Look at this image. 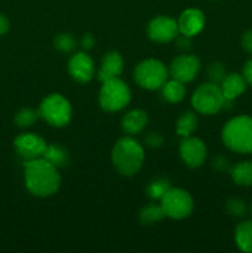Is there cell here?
<instances>
[{"label":"cell","mask_w":252,"mask_h":253,"mask_svg":"<svg viewBox=\"0 0 252 253\" xmlns=\"http://www.w3.org/2000/svg\"><path fill=\"white\" fill-rule=\"evenodd\" d=\"M58 168L47 162L44 158L30 160L25 163V183L31 194L36 197L53 195L61 185Z\"/></svg>","instance_id":"1"},{"label":"cell","mask_w":252,"mask_h":253,"mask_svg":"<svg viewBox=\"0 0 252 253\" xmlns=\"http://www.w3.org/2000/svg\"><path fill=\"white\" fill-rule=\"evenodd\" d=\"M114 167L120 174L130 177L136 174L145 161V151L142 146L132 137H121L115 143L111 153Z\"/></svg>","instance_id":"2"},{"label":"cell","mask_w":252,"mask_h":253,"mask_svg":"<svg viewBox=\"0 0 252 253\" xmlns=\"http://www.w3.org/2000/svg\"><path fill=\"white\" fill-rule=\"evenodd\" d=\"M222 141L234 152L252 153V118L242 115L231 119L222 128Z\"/></svg>","instance_id":"3"},{"label":"cell","mask_w":252,"mask_h":253,"mask_svg":"<svg viewBox=\"0 0 252 253\" xmlns=\"http://www.w3.org/2000/svg\"><path fill=\"white\" fill-rule=\"evenodd\" d=\"M130 100V88L119 77L103 82L100 93H99V103L103 110L108 113L120 111L128 105Z\"/></svg>","instance_id":"4"},{"label":"cell","mask_w":252,"mask_h":253,"mask_svg":"<svg viewBox=\"0 0 252 253\" xmlns=\"http://www.w3.org/2000/svg\"><path fill=\"white\" fill-rule=\"evenodd\" d=\"M226 101L220 85L215 83H205L198 86L192 96V104L195 110L204 115H214L224 109Z\"/></svg>","instance_id":"5"},{"label":"cell","mask_w":252,"mask_h":253,"mask_svg":"<svg viewBox=\"0 0 252 253\" xmlns=\"http://www.w3.org/2000/svg\"><path fill=\"white\" fill-rule=\"evenodd\" d=\"M169 72L167 67L157 59H145L135 68V81L141 88L156 90L162 88L167 82Z\"/></svg>","instance_id":"6"},{"label":"cell","mask_w":252,"mask_h":253,"mask_svg":"<svg viewBox=\"0 0 252 253\" xmlns=\"http://www.w3.org/2000/svg\"><path fill=\"white\" fill-rule=\"evenodd\" d=\"M39 111L41 118L54 127L68 125L72 118L71 104L61 94H51L46 96L42 100Z\"/></svg>","instance_id":"7"},{"label":"cell","mask_w":252,"mask_h":253,"mask_svg":"<svg viewBox=\"0 0 252 253\" xmlns=\"http://www.w3.org/2000/svg\"><path fill=\"white\" fill-rule=\"evenodd\" d=\"M161 205L165 210L166 216L175 220L185 219L194 209L192 195L187 190L179 188H169L161 198Z\"/></svg>","instance_id":"8"},{"label":"cell","mask_w":252,"mask_h":253,"mask_svg":"<svg viewBox=\"0 0 252 253\" xmlns=\"http://www.w3.org/2000/svg\"><path fill=\"white\" fill-rule=\"evenodd\" d=\"M200 71V61L193 54H182L175 57L169 66V74L173 79L182 83H189Z\"/></svg>","instance_id":"9"},{"label":"cell","mask_w":252,"mask_h":253,"mask_svg":"<svg viewBox=\"0 0 252 253\" xmlns=\"http://www.w3.org/2000/svg\"><path fill=\"white\" fill-rule=\"evenodd\" d=\"M178 32V22L169 16L155 17L147 26L148 37L158 43H167L175 40Z\"/></svg>","instance_id":"10"},{"label":"cell","mask_w":252,"mask_h":253,"mask_svg":"<svg viewBox=\"0 0 252 253\" xmlns=\"http://www.w3.org/2000/svg\"><path fill=\"white\" fill-rule=\"evenodd\" d=\"M16 152L25 160H36L43 156L47 143L41 136L36 133H21L14 141Z\"/></svg>","instance_id":"11"},{"label":"cell","mask_w":252,"mask_h":253,"mask_svg":"<svg viewBox=\"0 0 252 253\" xmlns=\"http://www.w3.org/2000/svg\"><path fill=\"white\" fill-rule=\"evenodd\" d=\"M179 153L185 165L192 168H198L207 158V146L199 138L187 136L180 142Z\"/></svg>","instance_id":"12"},{"label":"cell","mask_w":252,"mask_h":253,"mask_svg":"<svg viewBox=\"0 0 252 253\" xmlns=\"http://www.w3.org/2000/svg\"><path fill=\"white\" fill-rule=\"evenodd\" d=\"M68 71L72 78L76 79L79 83H86L91 81L94 77V62L90 58V56L85 52H78L73 54L68 62Z\"/></svg>","instance_id":"13"},{"label":"cell","mask_w":252,"mask_h":253,"mask_svg":"<svg viewBox=\"0 0 252 253\" xmlns=\"http://www.w3.org/2000/svg\"><path fill=\"white\" fill-rule=\"evenodd\" d=\"M178 29L180 34L187 36H195L199 34L205 25V16L199 9H187L180 14L178 19Z\"/></svg>","instance_id":"14"},{"label":"cell","mask_w":252,"mask_h":253,"mask_svg":"<svg viewBox=\"0 0 252 253\" xmlns=\"http://www.w3.org/2000/svg\"><path fill=\"white\" fill-rule=\"evenodd\" d=\"M124 71V59L121 54L116 51H110L104 54L100 69L98 72V78L100 82L118 78Z\"/></svg>","instance_id":"15"},{"label":"cell","mask_w":252,"mask_h":253,"mask_svg":"<svg viewBox=\"0 0 252 253\" xmlns=\"http://www.w3.org/2000/svg\"><path fill=\"white\" fill-rule=\"evenodd\" d=\"M148 123L147 113L140 109H135L126 114L121 120V127L124 132L128 135H136V133L142 132Z\"/></svg>","instance_id":"16"},{"label":"cell","mask_w":252,"mask_h":253,"mask_svg":"<svg viewBox=\"0 0 252 253\" xmlns=\"http://www.w3.org/2000/svg\"><path fill=\"white\" fill-rule=\"evenodd\" d=\"M246 81H245L244 76L239 73H231L227 74L222 83L220 84L222 94H224L225 99L227 100H235L239 95H241L246 89Z\"/></svg>","instance_id":"17"},{"label":"cell","mask_w":252,"mask_h":253,"mask_svg":"<svg viewBox=\"0 0 252 253\" xmlns=\"http://www.w3.org/2000/svg\"><path fill=\"white\" fill-rule=\"evenodd\" d=\"M42 158H44L47 162L51 163V165L54 166L56 168L66 167L69 163L68 151H67L63 146L56 145V143L47 145Z\"/></svg>","instance_id":"18"},{"label":"cell","mask_w":252,"mask_h":253,"mask_svg":"<svg viewBox=\"0 0 252 253\" xmlns=\"http://www.w3.org/2000/svg\"><path fill=\"white\" fill-rule=\"evenodd\" d=\"M235 241L242 252L252 253V221H244L236 227Z\"/></svg>","instance_id":"19"},{"label":"cell","mask_w":252,"mask_h":253,"mask_svg":"<svg viewBox=\"0 0 252 253\" xmlns=\"http://www.w3.org/2000/svg\"><path fill=\"white\" fill-rule=\"evenodd\" d=\"M162 93L166 100L169 103H180L184 99L187 90L184 83L172 78V81H167L163 84Z\"/></svg>","instance_id":"20"},{"label":"cell","mask_w":252,"mask_h":253,"mask_svg":"<svg viewBox=\"0 0 252 253\" xmlns=\"http://www.w3.org/2000/svg\"><path fill=\"white\" fill-rule=\"evenodd\" d=\"M232 180L241 187H251L252 185V162L245 161L240 162L232 168Z\"/></svg>","instance_id":"21"},{"label":"cell","mask_w":252,"mask_h":253,"mask_svg":"<svg viewBox=\"0 0 252 253\" xmlns=\"http://www.w3.org/2000/svg\"><path fill=\"white\" fill-rule=\"evenodd\" d=\"M198 126V119L197 115L192 111H187V113H183L179 116V119L177 120V127L175 131L179 136L183 137H187L190 136L195 130H197Z\"/></svg>","instance_id":"22"},{"label":"cell","mask_w":252,"mask_h":253,"mask_svg":"<svg viewBox=\"0 0 252 253\" xmlns=\"http://www.w3.org/2000/svg\"><path fill=\"white\" fill-rule=\"evenodd\" d=\"M166 216V212L163 210L162 205L151 204L143 208L140 211V221L142 225H153L156 222L161 221Z\"/></svg>","instance_id":"23"},{"label":"cell","mask_w":252,"mask_h":253,"mask_svg":"<svg viewBox=\"0 0 252 253\" xmlns=\"http://www.w3.org/2000/svg\"><path fill=\"white\" fill-rule=\"evenodd\" d=\"M40 111L34 110V109L25 108L21 109L15 116V124L20 127H29L36 123L37 119L40 118Z\"/></svg>","instance_id":"24"},{"label":"cell","mask_w":252,"mask_h":253,"mask_svg":"<svg viewBox=\"0 0 252 253\" xmlns=\"http://www.w3.org/2000/svg\"><path fill=\"white\" fill-rule=\"evenodd\" d=\"M169 188L170 183L167 178H157V179L150 183V185H148L146 190H147V194L150 198H152V199H161Z\"/></svg>","instance_id":"25"},{"label":"cell","mask_w":252,"mask_h":253,"mask_svg":"<svg viewBox=\"0 0 252 253\" xmlns=\"http://www.w3.org/2000/svg\"><path fill=\"white\" fill-rule=\"evenodd\" d=\"M77 46V42L71 34H59L54 39V47L63 53H69Z\"/></svg>","instance_id":"26"},{"label":"cell","mask_w":252,"mask_h":253,"mask_svg":"<svg viewBox=\"0 0 252 253\" xmlns=\"http://www.w3.org/2000/svg\"><path fill=\"white\" fill-rule=\"evenodd\" d=\"M226 76V68L220 62H214L208 68V77H209L210 82L217 84V85H220L222 83V81H224Z\"/></svg>","instance_id":"27"},{"label":"cell","mask_w":252,"mask_h":253,"mask_svg":"<svg viewBox=\"0 0 252 253\" xmlns=\"http://www.w3.org/2000/svg\"><path fill=\"white\" fill-rule=\"evenodd\" d=\"M226 210L229 212V215L234 217H242L247 211L246 203L242 199L239 198H234V199H230L226 204Z\"/></svg>","instance_id":"28"},{"label":"cell","mask_w":252,"mask_h":253,"mask_svg":"<svg viewBox=\"0 0 252 253\" xmlns=\"http://www.w3.org/2000/svg\"><path fill=\"white\" fill-rule=\"evenodd\" d=\"M163 141H165V138L160 132H150L145 137V142L147 143L148 147L152 148L161 147L163 145Z\"/></svg>","instance_id":"29"},{"label":"cell","mask_w":252,"mask_h":253,"mask_svg":"<svg viewBox=\"0 0 252 253\" xmlns=\"http://www.w3.org/2000/svg\"><path fill=\"white\" fill-rule=\"evenodd\" d=\"M175 42H177L178 48L187 51V49H189L190 46H192V37L187 36V35L184 34H180V36L175 37Z\"/></svg>","instance_id":"30"},{"label":"cell","mask_w":252,"mask_h":253,"mask_svg":"<svg viewBox=\"0 0 252 253\" xmlns=\"http://www.w3.org/2000/svg\"><path fill=\"white\" fill-rule=\"evenodd\" d=\"M241 44H242V48H244L247 53L252 54V30L246 31L244 35H242Z\"/></svg>","instance_id":"31"},{"label":"cell","mask_w":252,"mask_h":253,"mask_svg":"<svg viewBox=\"0 0 252 253\" xmlns=\"http://www.w3.org/2000/svg\"><path fill=\"white\" fill-rule=\"evenodd\" d=\"M242 76H244L245 81L247 84L252 86V58L245 63L244 71H242Z\"/></svg>","instance_id":"32"},{"label":"cell","mask_w":252,"mask_h":253,"mask_svg":"<svg viewBox=\"0 0 252 253\" xmlns=\"http://www.w3.org/2000/svg\"><path fill=\"white\" fill-rule=\"evenodd\" d=\"M94 42H95V40H94L93 35L85 34L83 36V39H82V41H81L82 48H83L84 51H88V49H90L91 47L94 46Z\"/></svg>","instance_id":"33"},{"label":"cell","mask_w":252,"mask_h":253,"mask_svg":"<svg viewBox=\"0 0 252 253\" xmlns=\"http://www.w3.org/2000/svg\"><path fill=\"white\" fill-rule=\"evenodd\" d=\"M10 24H9V20L4 16L2 14H0V36L4 34H6L7 30H9Z\"/></svg>","instance_id":"34"},{"label":"cell","mask_w":252,"mask_h":253,"mask_svg":"<svg viewBox=\"0 0 252 253\" xmlns=\"http://www.w3.org/2000/svg\"><path fill=\"white\" fill-rule=\"evenodd\" d=\"M212 165H214V167L217 168V169H225V168H226L227 162L225 158L217 157V158H215L214 162H212Z\"/></svg>","instance_id":"35"},{"label":"cell","mask_w":252,"mask_h":253,"mask_svg":"<svg viewBox=\"0 0 252 253\" xmlns=\"http://www.w3.org/2000/svg\"><path fill=\"white\" fill-rule=\"evenodd\" d=\"M251 211H252V205H251Z\"/></svg>","instance_id":"36"}]
</instances>
